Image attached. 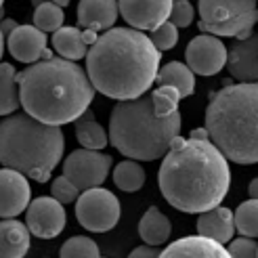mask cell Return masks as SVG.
<instances>
[{
    "mask_svg": "<svg viewBox=\"0 0 258 258\" xmlns=\"http://www.w3.org/2000/svg\"><path fill=\"white\" fill-rule=\"evenodd\" d=\"M113 183L126 193H135L143 189L145 185V170L143 166L137 164V160H124L115 164L113 168Z\"/></svg>",
    "mask_w": 258,
    "mask_h": 258,
    "instance_id": "cell-25",
    "label": "cell"
},
{
    "mask_svg": "<svg viewBox=\"0 0 258 258\" xmlns=\"http://www.w3.org/2000/svg\"><path fill=\"white\" fill-rule=\"evenodd\" d=\"M248 193H250V198H252V200H258V176H256L254 180H250Z\"/></svg>",
    "mask_w": 258,
    "mask_h": 258,
    "instance_id": "cell-37",
    "label": "cell"
},
{
    "mask_svg": "<svg viewBox=\"0 0 258 258\" xmlns=\"http://www.w3.org/2000/svg\"><path fill=\"white\" fill-rule=\"evenodd\" d=\"M172 233V223L160 208L151 206L139 223V235L147 246H162Z\"/></svg>",
    "mask_w": 258,
    "mask_h": 258,
    "instance_id": "cell-21",
    "label": "cell"
},
{
    "mask_svg": "<svg viewBox=\"0 0 258 258\" xmlns=\"http://www.w3.org/2000/svg\"><path fill=\"white\" fill-rule=\"evenodd\" d=\"M21 105V86H19V74L11 63L3 61L0 68V111L7 118L13 115L15 109Z\"/></svg>",
    "mask_w": 258,
    "mask_h": 258,
    "instance_id": "cell-23",
    "label": "cell"
},
{
    "mask_svg": "<svg viewBox=\"0 0 258 258\" xmlns=\"http://www.w3.org/2000/svg\"><path fill=\"white\" fill-rule=\"evenodd\" d=\"M48 44V38H46V32L38 30L36 25H19V28L11 34L9 38V53L13 55V59H17L19 63H38L42 59H50L53 53L50 48L46 46Z\"/></svg>",
    "mask_w": 258,
    "mask_h": 258,
    "instance_id": "cell-13",
    "label": "cell"
},
{
    "mask_svg": "<svg viewBox=\"0 0 258 258\" xmlns=\"http://www.w3.org/2000/svg\"><path fill=\"white\" fill-rule=\"evenodd\" d=\"M160 254H162V250L158 248V246H139V248H135L131 254H128V258H160Z\"/></svg>",
    "mask_w": 258,
    "mask_h": 258,
    "instance_id": "cell-35",
    "label": "cell"
},
{
    "mask_svg": "<svg viewBox=\"0 0 258 258\" xmlns=\"http://www.w3.org/2000/svg\"><path fill=\"white\" fill-rule=\"evenodd\" d=\"M46 3H50V0H32V7L36 9V7H40V5H46Z\"/></svg>",
    "mask_w": 258,
    "mask_h": 258,
    "instance_id": "cell-39",
    "label": "cell"
},
{
    "mask_svg": "<svg viewBox=\"0 0 258 258\" xmlns=\"http://www.w3.org/2000/svg\"><path fill=\"white\" fill-rule=\"evenodd\" d=\"M21 107L44 124L63 126L88 111L97 88L78 63L50 57L28 66L19 74Z\"/></svg>",
    "mask_w": 258,
    "mask_h": 258,
    "instance_id": "cell-3",
    "label": "cell"
},
{
    "mask_svg": "<svg viewBox=\"0 0 258 258\" xmlns=\"http://www.w3.org/2000/svg\"><path fill=\"white\" fill-rule=\"evenodd\" d=\"M227 70L241 84L258 82V34H252L248 40H235L229 48Z\"/></svg>",
    "mask_w": 258,
    "mask_h": 258,
    "instance_id": "cell-14",
    "label": "cell"
},
{
    "mask_svg": "<svg viewBox=\"0 0 258 258\" xmlns=\"http://www.w3.org/2000/svg\"><path fill=\"white\" fill-rule=\"evenodd\" d=\"M66 139L59 126L44 124L30 113L7 115L0 126V158L5 168H13L38 183H46L63 158Z\"/></svg>",
    "mask_w": 258,
    "mask_h": 258,
    "instance_id": "cell-6",
    "label": "cell"
},
{
    "mask_svg": "<svg viewBox=\"0 0 258 258\" xmlns=\"http://www.w3.org/2000/svg\"><path fill=\"white\" fill-rule=\"evenodd\" d=\"M235 233V212L229 208L216 206V208L202 212L198 218V235H204L208 239H214L218 243H229Z\"/></svg>",
    "mask_w": 258,
    "mask_h": 258,
    "instance_id": "cell-19",
    "label": "cell"
},
{
    "mask_svg": "<svg viewBox=\"0 0 258 258\" xmlns=\"http://www.w3.org/2000/svg\"><path fill=\"white\" fill-rule=\"evenodd\" d=\"M200 23L204 34L248 40L258 23L256 0H200Z\"/></svg>",
    "mask_w": 258,
    "mask_h": 258,
    "instance_id": "cell-7",
    "label": "cell"
},
{
    "mask_svg": "<svg viewBox=\"0 0 258 258\" xmlns=\"http://www.w3.org/2000/svg\"><path fill=\"white\" fill-rule=\"evenodd\" d=\"M206 128L229 162L258 164V82L216 90L206 107Z\"/></svg>",
    "mask_w": 258,
    "mask_h": 258,
    "instance_id": "cell-4",
    "label": "cell"
},
{
    "mask_svg": "<svg viewBox=\"0 0 258 258\" xmlns=\"http://www.w3.org/2000/svg\"><path fill=\"white\" fill-rule=\"evenodd\" d=\"M235 229L243 237L258 239V200H248L237 206Z\"/></svg>",
    "mask_w": 258,
    "mask_h": 258,
    "instance_id": "cell-26",
    "label": "cell"
},
{
    "mask_svg": "<svg viewBox=\"0 0 258 258\" xmlns=\"http://www.w3.org/2000/svg\"><path fill=\"white\" fill-rule=\"evenodd\" d=\"M231 258H258V243L252 237H239L229 241Z\"/></svg>",
    "mask_w": 258,
    "mask_h": 258,
    "instance_id": "cell-32",
    "label": "cell"
},
{
    "mask_svg": "<svg viewBox=\"0 0 258 258\" xmlns=\"http://www.w3.org/2000/svg\"><path fill=\"white\" fill-rule=\"evenodd\" d=\"M174 3H176V0H174Z\"/></svg>",
    "mask_w": 258,
    "mask_h": 258,
    "instance_id": "cell-40",
    "label": "cell"
},
{
    "mask_svg": "<svg viewBox=\"0 0 258 258\" xmlns=\"http://www.w3.org/2000/svg\"><path fill=\"white\" fill-rule=\"evenodd\" d=\"M50 3H55V5H59V7H68L72 0H50Z\"/></svg>",
    "mask_w": 258,
    "mask_h": 258,
    "instance_id": "cell-38",
    "label": "cell"
},
{
    "mask_svg": "<svg viewBox=\"0 0 258 258\" xmlns=\"http://www.w3.org/2000/svg\"><path fill=\"white\" fill-rule=\"evenodd\" d=\"M153 99V107H156V113L160 118H168V115L178 111V101L183 99L180 93L174 86H158L151 93Z\"/></svg>",
    "mask_w": 258,
    "mask_h": 258,
    "instance_id": "cell-29",
    "label": "cell"
},
{
    "mask_svg": "<svg viewBox=\"0 0 258 258\" xmlns=\"http://www.w3.org/2000/svg\"><path fill=\"white\" fill-rule=\"evenodd\" d=\"M80 193L82 191L76 187L68 176H57L53 180V189H50V196H53L57 202H61V204H74V202H78Z\"/></svg>",
    "mask_w": 258,
    "mask_h": 258,
    "instance_id": "cell-30",
    "label": "cell"
},
{
    "mask_svg": "<svg viewBox=\"0 0 258 258\" xmlns=\"http://www.w3.org/2000/svg\"><path fill=\"white\" fill-rule=\"evenodd\" d=\"M180 133V113L160 118L153 99L139 97L133 101H118L109 118L111 145L128 160L153 162L170 151L172 141Z\"/></svg>",
    "mask_w": 258,
    "mask_h": 258,
    "instance_id": "cell-5",
    "label": "cell"
},
{
    "mask_svg": "<svg viewBox=\"0 0 258 258\" xmlns=\"http://www.w3.org/2000/svg\"><path fill=\"white\" fill-rule=\"evenodd\" d=\"M160 258H231V254L227 248H223V243L214 239L191 235L172 241L168 248L162 250Z\"/></svg>",
    "mask_w": 258,
    "mask_h": 258,
    "instance_id": "cell-16",
    "label": "cell"
},
{
    "mask_svg": "<svg viewBox=\"0 0 258 258\" xmlns=\"http://www.w3.org/2000/svg\"><path fill=\"white\" fill-rule=\"evenodd\" d=\"M19 28V23L15 19H5L3 21V28H0V53H5V44L9 42L11 34Z\"/></svg>",
    "mask_w": 258,
    "mask_h": 258,
    "instance_id": "cell-34",
    "label": "cell"
},
{
    "mask_svg": "<svg viewBox=\"0 0 258 258\" xmlns=\"http://www.w3.org/2000/svg\"><path fill=\"white\" fill-rule=\"evenodd\" d=\"M28 225L17 218H5L0 225V239H3V258H23L30 250Z\"/></svg>",
    "mask_w": 258,
    "mask_h": 258,
    "instance_id": "cell-20",
    "label": "cell"
},
{
    "mask_svg": "<svg viewBox=\"0 0 258 258\" xmlns=\"http://www.w3.org/2000/svg\"><path fill=\"white\" fill-rule=\"evenodd\" d=\"M0 183H3V218H17L32 204L28 176L13 168H5L0 174Z\"/></svg>",
    "mask_w": 258,
    "mask_h": 258,
    "instance_id": "cell-15",
    "label": "cell"
},
{
    "mask_svg": "<svg viewBox=\"0 0 258 258\" xmlns=\"http://www.w3.org/2000/svg\"><path fill=\"white\" fill-rule=\"evenodd\" d=\"M113 158L97 149H76L63 162V176H68L80 191L101 187L111 170Z\"/></svg>",
    "mask_w": 258,
    "mask_h": 258,
    "instance_id": "cell-9",
    "label": "cell"
},
{
    "mask_svg": "<svg viewBox=\"0 0 258 258\" xmlns=\"http://www.w3.org/2000/svg\"><path fill=\"white\" fill-rule=\"evenodd\" d=\"M120 15L135 30L156 32L160 25L170 21L174 0H118Z\"/></svg>",
    "mask_w": 258,
    "mask_h": 258,
    "instance_id": "cell-11",
    "label": "cell"
},
{
    "mask_svg": "<svg viewBox=\"0 0 258 258\" xmlns=\"http://www.w3.org/2000/svg\"><path fill=\"white\" fill-rule=\"evenodd\" d=\"M120 15L118 0H80L78 5V25L82 30L103 32L111 30Z\"/></svg>",
    "mask_w": 258,
    "mask_h": 258,
    "instance_id": "cell-17",
    "label": "cell"
},
{
    "mask_svg": "<svg viewBox=\"0 0 258 258\" xmlns=\"http://www.w3.org/2000/svg\"><path fill=\"white\" fill-rule=\"evenodd\" d=\"M162 50L135 28H111L99 36L86 57L93 86L109 99L133 101L156 84Z\"/></svg>",
    "mask_w": 258,
    "mask_h": 258,
    "instance_id": "cell-2",
    "label": "cell"
},
{
    "mask_svg": "<svg viewBox=\"0 0 258 258\" xmlns=\"http://www.w3.org/2000/svg\"><path fill=\"white\" fill-rule=\"evenodd\" d=\"M99 40V32L82 28H61L53 34V48L70 61H80L88 57V50Z\"/></svg>",
    "mask_w": 258,
    "mask_h": 258,
    "instance_id": "cell-18",
    "label": "cell"
},
{
    "mask_svg": "<svg viewBox=\"0 0 258 258\" xmlns=\"http://www.w3.org/2000/svg\"><path fill=\"white\" fill-rule=\"evenodd\" d=\"M193 15H196V9H193L191 3H187V0H176L172 5L170 21L176 25V28H187V25L193 21Z\"/></svg>",
    "mask_w": 258,
    "mask_h": 258,
    "instance_id": "cell-33",
    "label": "cell"
},
{
    "mask_svg": "<svg viewBox=\"0 0 258 258\" xmlns=\"http://www.w3.org/2000/svg\"><path fill=\"white\" fill-rule=\"evenodd\" d=\"M156 84L158 86H174L180 93V97L187 99L196 93V74H193V70L187 63L170 61V63H166L164 68H160Z\"/></svg>",
    "mask_w": 258,
    "mask_h": 258,
    "instance_id": "cell-22",
    "label": "cell"
},
{
    "mask_svg": "<svg viewBox=\"0 0 258 258\" xmlns=\"http://www.w3.org/2000/svg\"><path fill=\"white\" fill-rule=\"evenodd\" d=\"M160 191L172 208L202 214L225 200L231 185L229 160L210 139L176 137L160 166Z\"/></svg>",
    "mask_w": 258,
    "mask_h": 258,
    "instance_id": "cell-1",
    "label": "cell"
},
{
    "mask_svg": "<svg viewBox=\"0 0 258 258\" xmlns=\"http://www.w3.org/2000/svg\"><path fill=\"white\" fill-rule=\"evenodd\" d=\"M63 19H66L63 7L55 5V3H46V5H40L34 9V25L42 32L55 34L57 30L63 28Z\"/></svg>",
    "mask_w": 258,
    "mask_h": 258,
    "instance_id": "cell-27",
    "label": "cell"
},
{
    "mask_svg": "<svg viewBox=\"0 0 258 258\" xmlns=\"http://www.w3.org/2000/svg\"><path fill=\"white\" fill-rule=\"evenodd\" d=\"M189 139H198V141H206V139H210V133H208V128H196V131H191Z\"/></svg>",
    "mask_w": 258,
    "mask_h": 258,
    "instance_id": "cell-36",
    "label": "cell"
},
{
    "mask_svg": "<svg viewBox=\"0 0 258 258\" xmlns=\"http://www.w3.org/2000/svg\"><path fill=\"white\" fill-rule=\"evenodd\" d=\"M25 225L32 235L40 239H53L66 229V210L63 204L50 198H36L25 210Z\"/></svg>",
    "mask_w": 258,
    "mask_h": 258,
    "instance_id": "cell-12",
    "label": "cell"
},
{
    "mask_svg": "<svg viewBox=\"0 0 258 258\" xmlns=\"http://www.w3.org/2000/svg\"><path fill=\"white\" fill-rule=\"evenodd\" d=\"M76 124V139L84 149H97L103 151V147H107V133L97 120H95V113L93 111H86L82 113L78 120L74 122Z\"/></svg>",
    "mask_w": 258,
    "mask_h": 258,
    "instance_id": "cell-24",
    "label": "cell"
},
{
    "mask_svg": "<svg viewBox=\"0 0 258 258\" xmlns=\"http://www.w3.org/2000/svg\"><path fill=\"white\" fill-rule=\"evenodd\" d=\"M122 216L120 200L111 191L95 187L82 191L78 202H76V218L78 223L93 233H107L118 225Z\"/></svg>",
    "mask_w": 258,
    "mask_h": 258,
    "instance_id": "cell-8",
    "label": "cell"
},
{
    "mask_svg": "<svg viewBox=\"0 0 258 258\" xmlns=\"http://www.w3.org/2000/svg\"><path fill=\"white\" fill-rule=\"evenodd\" d=\"M229 59V50L218 36L200 34L187 44L185 61L193 70V74L200 76H214L218 74Z\"/></svg>",
    "mask_w": 258,
    "mask_h": 258,
    "instance_id": "cell-10",
    "label": "cell"
},
{
    "mask_svg": "<svg viewBox=\"0 0 258 258\" xmlns=\"http://www.w3.org/2000/svg\"><path fill=\"white\" fill-rule=\"evenodd\" d=\"M59 258H101V252H99V246L90 237L76 235V237H70L61 246Z\"/></svg>",
    "mask_w": 258,
    "mask_h": 258,
    "instance_id": "cell-28",
    "label": "cell"
},
{
    "mask_svg": "<svg viewBox=\"0 0 258 258\" xmlns=\"http://www.w3.org/2000/svg\"><path fill=\"white\" fill-rule=\"evenodd\" d=\"M151 40L160 50H170L178 42V28L172 21H166L156 32H151Z\"/></svg>",
    "mask_w": 258,
    "mask_h": 258,
    "instance_id": "cell-31",
    "label": "cell"
}]
</instances>
